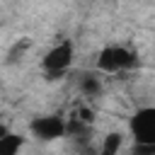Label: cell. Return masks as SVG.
I'll return each instance as SVG.
<instances>
[{
    "mask_svg": "<svg viewBox=\"0 0 155 155\" xmlns=\"http://www.w3.org/2000/svg\"><path fill=\"white\" fill-rule=\"evenodd\" d=\"M133 136L140 143L136 150H145V153H155V109H140L133 121H131Z\"/></svg>",
    "mask_w": 155,
    "mask_h": 155,
    "instance_id": "6da1fadb",
    "label": "cell"
},
{
    "mask_svg": "<svg viewBox=\"0 0 155 155\" xmlns=\"http://www.w3.org/2000/svg\"><path fill=\"white\" fill-rule=\"evenodd\" d=\"M131 65H136V56L124 46H107L97 58V68L104 73H121Z\"/></svg>",
    "mask_w": 155,
    "mask_h": 155,
    "instance_id": "7a4b0ae2",
    "label": "cell"
},
{
    "mask_svg": "<svg viewBox=\"0 0 155 155\" xmlns=\"http://www.w3.org/2000/svg\"><path fill=\"white\" fill-rule=\"evenodd\" d=\"M70 63H73V46H70L68 41H61L58 46H53V48L44 56V68H46L48 73H53V75L63 73Z\"/></svg>",
    "mask_w": 155,
    "mask_h": 155,
    "instance_id": "3957f363",
    "label": "cell"
},
{
    "mask_svg": "<svg viewBox=\"0 0 155 155\" xmlns=\"http://www.w3.org/2000/svg\"><path fill=\"white\" fill-rule=\"evenodd\" d=\"M31 131L36 138H44V140H53V138H61L68 126L61 116H39L34 124H31Z\"/></svg>",
    "mask_w": 155,
    "mask_h": 155,
    "instance_id": "277c9868",
    "label": "cell"
},
{
    "mask_svg": "<svg viewBox=\"0 0 155 155\" xmlns=\"http://www.w3.org/2000/svg\"><path fill=\"white\" fill-rule=\"evenodd\" d=\"M19 150V136H0V153L15 155Z\"/></svg>",
    "mask_w": 155,
    "mask_h": 155,
    "instance_id": "5b68a950",
    "label": "cell"
},
{
    "mask_svg": "<svg viewBox=\"0 0 155 155\" xmlns=\"http://www.w3.org/2000/svg\"><path fill=\"white\" fill-rule=\"evenodd\" d=\"M119 148H121V136H119V133H109L102 150H104V153H116Z\"/></svg>",
    "mask_w": 155,
    "mask_h": 155,
    "instance_id": "8992f818",
    "label": "cell"
},
{
    "mask_svg": "<svg viewBox=\"0 0 155 155\" xmlns=\"http://www.w3.org/2000/svg\"><path fill=\"white\" fill-rule=\"evenodd\" d=\"M82 92L94 97V94L99 92V80H97V78H85V80H82Z\"/></svg>",
    "mask_w": 155,
    "mask_h": 155,
    "instance_id": "52a82bcc",
    "label": "cell"
}]
</instances>
